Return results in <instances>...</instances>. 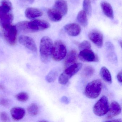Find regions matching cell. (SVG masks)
I'll return each mask as SVG.
<instances>
[{
    "mask_svg": "<svg viewBox=\"0 0 122 122\" xmlns=\"http://www.w3.org/2000/svg\"><path fill=\"white\" fill-rule=\"evenodd\" d=\"M78 57L80 60L83 62H97L99 61L97 55L91 49L81 50L78 55Z\"/></svg>",
    "mask_w": 122,
    "mask_h": 122,
    "instance_id": "obj_9",
    "label": "cell"
},
{
    "mask_svg": "<svg viewBox=\"0 0 122 122\" xmlns=\"http://www.w3.org/2000/svg\"><path fill=\"white\" fill-rule=\"evenodd\" d=\"M121 112V108L118 103L116 101H113L111 103L109 107L107 118L111 119L112 118L119 115Z\"/></svg>",
    "mask_w": 122,
    "mask_h": 122,
    "instance_id": "obj_13",
    "label": "cell"
},
{
    "mask_svg": "<svg viewBox=\"0 0 122 122\" xmlns=\"http://www.w3.org/2000/svg\"><path fill=\"white\" fill-rule=\"evenodd\" d=\"M3 30L4 37L7 42L10 45H15L17 42L18 32L16 26L10 25Z\"/></svg>",
    "mask_w": 122,
    "mask_h": 122,
    "instance_id": "obj_8",
    "label": "cell"
},
{
    "mask_svg": "<svg viewBox=\"0 0 122 122\" xmlns=\"http://www.w3.org/2000/svg\"><path fill=\"white\" fill-rule=\"evenodd\" d=\"M90 40L99 48L102 46L103 38L102 34L98 30H93L91 31L88 35Z\"/></svg>",
    "mask_w": 122,
    "mask_h": 122,
    "instance_id": "obj_11",
    "label": "cell"
},
{
    "mask_svg": "<svg viewBox=\"0 0 122 122\" xmlns=\"http://www.w3.org/2000/svg\"><path fill=\"white\" fill-rule=\"evenodd\" d=\"M25 14L27 18L29 19H33L42 16L43 12L38 8H28L25 10Z\"/></svg>",
    "mask_w": 122,
    "mask_h": 122,
    "instance_id": "obj_16",
    "label": "cell"
},
{
    "mask_svg": "<svg viewBox=\"0 0 122 122\" xmlns=\"http://www.w3.org/2000/svg\"><path fill=\"white\" fill-rule=\"evenodd\" d=\"M100 74L103 80L109 84L112 83L111 74L108 69L105 67H102L101 68Z\"/></svg>",
    "mask_w": 122,
    "mask_h": 122,
    "instance_id": "obj_20",
    "label": "cell"
},
{
    "mask_svg": "<svg viewBox=\"0 0 122 122\" xmlns=\"http://www.w3.org/2000/svg\"><path fill=\"white\" fill-rule=\"evenodd\" d=\"M5 89V86L2 83H0V90H4Z\"/></svg>",
    "mask_w": 122,
    "mask_h": 122,
    "instance_id": "obj_36",
    "label": "cell"
},
{
    "mask_svg": "<svg viewBox=\"0 0 122 122\" xmlns=\"http://www.w3.org/2000/svg\"><path fill=\"white\" fill-rule=\"evenodd\" d=\"M122 71H121L118 73L117 76V79L119 82L121 83H122Z\"/></svg>",
    "mask_w": 122,
    "mask_h": 122,
    "instance_id": "obj_33",
    "label": "cell"
},
{
    "mask_svg": "<svg viewBox=\"0 0 122 122\" xmlns=\"http://www.w3.org/2000/svg\"><path fill=\"white\" fill-rule=\"evenodd\" d=\"M54 8L60 13L63 16L65 15L68 11L67 2L65 0H57L55 2Z\"/></svg>",
    "mask_w": 122,
    "mask_h": 122,
    "instance_id": "obj_15",
    "label": "cell"
},
{
    "mask_svg": "<svg viewBox=\"0 0 122 122\" xmlns=\"http://www.w3.org/2000/svg\"><path fill=\"white\" fill-rule=\"evenodd\" d=\"M53 43L49 37H43L40 41V56L41 61L47 63L50 61L52 51Z\"/></svg>",
    "mask_w": 122,
    "mask_h": 122,
    "instance_id": "obj_2",
    "label": "cell"
},
{
    "mask_svg": "<svg viewBox=\"0 0 122 122\" xmlns=\"http://www.w3.org/2000/svg\"><path fill=\"white\" fill-rule=\"evenodd\" d=\"M47 15L50 20L54 22L60 21L62 20L63 16L55 8L49 9L47 11Z\"/></svg>",
    "mask_w": 122,
    "mask_h": 122,
    "instance_id": "obj_19",
    "label": "cell"
},
{
    "mask_svg": "<svg viewBox=\"0 0 122 122\" xmlns=\"http://www.w3.org/2000/svg\"><path fill=\"white\" fill-rule=\"evenodd\" d=\"M10 113L15 120L19 121L22 119L25 114V109L20 107H14L10 110Z\"/></svg>",
    "mask_w": 122,
    "mask_h": 122,
    "instance_id": "obj_14",
    "label": "cell"
},
{
    "mask_svg": "<svg viewBox=\"0 0 122 122\" xmlns=\"http://www.w3.org/2000/svg\"><path fill=\"white\" fill-rule=\"evenodd\" d=\"M77 20L83 27L87 26L88 23L87 14L84 10H81L78 13L77 16Z\"/></svg>",
    "mask_w": 122,
    "mask_h": 122,
    "instance_id": "obj_21",
    "label": "cell"
},
{
    "mask_svg": "<svg viewBox=\"0 0 122 122\" xmlns=\"http://www.w3.org/2000/svg\"><path fill=\"white\" fill-rule=\"evenodd\" d=\"M28 112L32 116L37 115L39 112V108L36 103H31L27 108Z\"/></svg>",
    "mask_w": 122,
    "mask_h": 122,
    "instance_id": "obj_22",
    "label": "cell"
},
{
    "mask_svg": "<svg viewBox=\"0 0 122 122\" xmlns=\"http://www.w3.org/2000/svg\"><path fill=\"white\" fill-rule=\"evenodd\" d=\"M107 121H110V122H122V120L121 119H117V120H112Z\"/></svg>",
    "mask_w": 122,
    "mask_h": 122,
    "instance_id": "obj_35",
    "label": "cell"
},
{
    "mask_svg": "<svg viewBox=\"0 0 122 122\" xmlns=\"http://www.w3.org/2000/svg\"><path fill=\"white\" fill-rule=\"evenodd\" d=\"M19 42L28 50L33 52L37 51L36 44L34 40L29 36L22 35L19 38Z\"/></svg>",
    "mask_w": 122,
    "mask_h": 122,
    "instance_id": "obj_10",
    "label": "cell"
},
{
    "mask_svg": "<svg viewBox=\"0 0 122 122\" xmlns=\"http://www.w3.org/2000/svg\"><path fill=\"white\" fill-rule=\"evenodd\" d=\"M79 48L81 50L86 49H91V45L88 41H84L79 45Z\"/></svg>",
    "mask_w": 122,
    "mask_h": 122,
    "instance_id": "obj_28",
    "label": "cell"
},
{
    "mask_svg": "<svg viewBox=\"0 0 122 122\" xmlns=\"http://www.w3.org/2000/svg\"><path fill=\"white\" fill-rule=\"evenodd\" d=\"M67 55V48L61 41H57L53 45L51 57L56 61H60L65 58Z\"/></svg>",
    "mask_w": 122,
    "mask_h": 122,
    "instance_id": "obj_5",
    "label": "cell"
},
{
    "mask_svg": "<svg viewBox=\"0 0 122 122\" xmlns=\"http://www.w3.org/2000/svg\"><path fill=\"white\" fill-rule=\"evenodd\" d=\"M101 7L104 14L111 19L113 18V13L111 5L106 1H103L101 3Z\"/></svg>",
    "mask_w": 122,
    "mask_h": 122,
    "instance_id": "obj_17",
    "label": "cell"
},
{
    "mask_svg": "<svg viewBox=\"0 0 122 122\" xmlns=\"http://www.w3.org/2000/svg\"><path fill=\"white\" fill-rule=\"evenodd\" d=\"M95 70L92 66H87L83 70V75L86 77H91L94 74Z\"/></svg>",
    "mask_w": 122,
    "mask_h": 122,
    "instance_id": "obj_24",
    "label": "cell"
},
{
    "mask_svg": "<svg viewBox=\"0 0 122 122\" xmlns=\"http://www.w3.org/2000/svg\"><path fill=\"white\" fill-rule=\"evenodd\" d=\"M0 105L4 107H8L10 105V101L6 98H1L0 99Z\"/></svg>",
    "mask_w": 122,
    "mask_h": 122,
    "instance_id": "obj_30",
    "label": "cell"
},
{
    "mask_svg": "<svg viewBox=\"0 0 122 122\" xmlns=\"http://www.w3.org/2000/svg\"><path fill=\"white\" fill-rule=\"evenodd\" d=\"M83 10L87 15H90L92 12L91 2L90 0H84L83 2Z\"/></svg>",
    "mask_w": 122,
    "mask_h": 122,
    "instance_id": "obj_25",
    "label": "cell"
},
{
    "mask_svg": "<svg viewBox=\"0 0 122 122\" xmlns=\"http://www.w3.org/2000/svg\"><path fill=\"white\" fill-rule=\"evenodd\" d=\"M12 6L9 0H2L0 4V26L3 29L11 25L13 20Z\"/></svg>",
    "mask_w": 122,
    "mask_h": 122,
    "instance_id": "obj_1",
    "label": "cell"
},
{
    "mask_svg": "<svg viewBox=\"0 0 122 122\" xmlns=\"http://www.w3.org/2000/svg\"><path fill=\"white\" fill-rule=\"evenodd\" d=\"M108 53V58L111 62L116 63L117 62V56L114 52V51H109Z\"/></svg>",
    "mask_w": 122,
    "mask_h": 122,
    "instance_id": "obj_27",
    "label": "cell"
},
{
    "mask_svg": "<svg viewBox=\"0 0 122 122\" xmlns=\"http://www.w3.org/2000/svg\"><path fill=\"white\" fill-rule=\"evenodd\" d=\"M109 107L108 98L103 96L94 105L93 111L96 115L102 116L107 113Z\"/></svg>",
    "mask_w": 122,
    "mask_h": 122,
    "instance_id": "obj_6",
    "label": "cell"
},
{
    "mask_svg": "<svg viewBox=\"0 0 122 122\" xmlns=\"http://www.w3.org/2000/svg\"><path fill=\"white\" fill-rule=\"evenodd\" d=\"M23 0L24 2H27L28 3H30V4L33 3L35 1V0Z\"/></svg>",
    "mask_w": 122,
    "mask_h": 122,
    "instance_id": "obj_34",
    "label": "cell"
},
{
    "mask_svg": "<svg viewBox=\"0 0 122 122\" xmlns=\"http://www.w3.org/2000/svg\"><path fill=\"white\" fill-rule=\"evenodd\" d=\"M61 101L63 103L65 104H68L70 102V100L66 96H63L61 98Z\"/></svg>",
    "mask_w": 122,
    "mask_h": 122,
    "instance_id": "obj_32",
    "label": "cell"
},
{
    "mask_svg": "<svg viewBox=\"0 0 122 122\" xmlns=\"http://www.w3.org/2000/svg\"><path fill=\"white\" fill-rule=\"evenodd\" d=\"M58 73L56 70L51 71L46 77V80L49 83L54 82L56 80Z\"/></svg>",
    "mask_w": 122,
    "mask_h": 122,
    "instance_id": "obj_23",
    "label": "cell"
},
{
    "mask_svg": "<svg viewBox=\"0 0 122 122\" xmlns=\"http://www.w3.org/2000/svg\"><path fill=\"white\" fill-rule=\"evenodd\" d=\"M77 59V52L75 50L71 51L66 56L65 61V66L68 67L75 63Z\"/></svg>",
    "mask_w": 122,
    "mask_h": 122,
    "instance_id": "obj_18",
    "label": "cell"
},
{
    "mask_svg": "<svg viewBox=\"0 0 122 122\" xmlns=\"http://www.w3.org/2000/svg\"><path fill=\"white\" fill-rule=\"evenodd\" d=\"M106 47L108 52L114 51V46L110 42H107L106 43Z\"/></svg>",
    "mask_w": 122,
    "mask_h": 122,
    "instance_id": "obj_31",
    "label": "cell"
},
{
    "mask_svg": "<svg viewBox=\"0 0 122 122\" xmlns=\"http://www.w3.org/2000/svg\"><path fill=\"white\" fill-rule=\"evenodd\" d=\"M2 34H1V33L0 32V38L2 37Z\"/></svg>",
    "mask_w": 122,
    "mask_h": 122,
    "instance_id": "obj_37",
    "label": "cell"
},
{
    "mask_svg": "<svg viewBox=\"0 0 122 122\" xmlns=\"http://www.w3.org/2000/svg\"><path fill=\"white\" fill-rule=\"evenodd\" d=\"M27 26L29 32L32 33L42 31L48 29L50 27V25L45 20H37L28 22Z\"/></svg>",
    "mask_w": 122,
    "mask_h": 122,
    "instance_id": "obj_7",
    "label": "cell"
},
{
    "mask_svg": "<svg viewBox=\"0 0 122 122\" xmlns=\"http://www.w3.org/2000/svg\"><path fill=\"white\" fill-rule=\"evenodd\" d=\"M15 98L18 101L20 102H25L28 100L29 95L27 93L22 92L19 93L15 95Z\"/></svg>",
    "mask_w": 122,
    "mask_h": 122,
    "instance_id": "obj_26",
    "label": "cell"
},
{
    "mask_svg": "<svg viewBox=\"0 0 122 122\" xmlns=\"http://www.w3.org/2000/svg\"><path fill=\"white\" fill-rule=\"evenodd\" d=\"M102 88L101 80L99 79L95 80L87 84L84 91V94L87 97L94 99L100 95Z\"/></svg>",
    "mask_w": 122,
    "mask_h": 122,
    "instance_id": "obj_3",
    "label": "cell"
},
{
    "mask_svg": "<svg viewBox=\"0 0 122 122\" xmlns=\"http://www.w3.org/2000/svg\"><path fill=\"white\" fill-rule=\"evenodd\" d=\"M82 64L80 63H75L68 66L60 75L58 81L62 85H66L71 78L81 69Z\"/></svg>",
    "mask_w": 122,
    "mask_h": 122,
    "instance_id": "obj_4",
    "label": "cell"
},
{
    "mask_svg": "<svg viewBox=\"0 0 122 122\" xmlns=\"http://www.w3.org/2000/svg\"><path fill=\"white\" fill-rule=\"evenodd\" d=\"M64 29L67 34L72 37L77 36L81 32L80 26L76 23H70L66 25Z\"/></svg>",
    "mask_w": 122,
    "mask_h": 122,
    "instance_id": "obj_12",
    "label": "cell"
},
{
    "mask_svg": "<svg viewBox=\"0 0 122 122\" xmlns=\"http://www.w3.org/2000/svg\"><path fill=\"white\" fill-rule=\"evenodd\" d=\"M0 118L3 122H9L10 121L9 115L5 112H2L0 113Z\"/></svg>",
    "mask_w": 122,
    "mask_h": 122,
    "instance_id": "obj_29",
    "label": "cell"
}]
</instances>
